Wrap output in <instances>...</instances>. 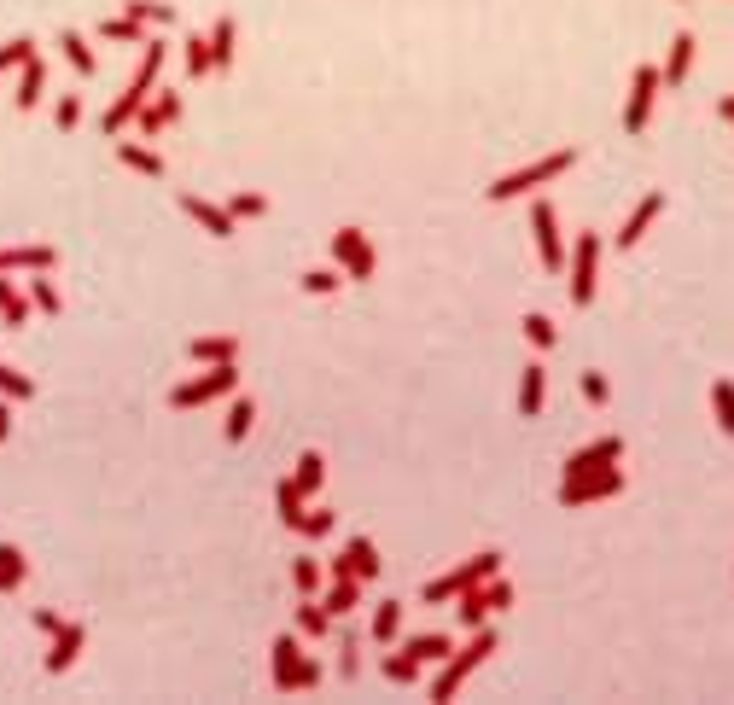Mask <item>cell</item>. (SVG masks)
<instances>
[{
  "mask_svg": "<svg viewBox=\"0 0 734 705\" xmlns=\"http://www.w3.org/2000/svg\"><path fill=\"white\" fill-rule=\"evenodd\" d=\"M292 484H298L303 496L315 502V496H321V484H327V455H321V449H303V455H298V472H292Z\"/></svg>",
  "mask_w": 734,
  "mask_h": 705,
  "instance_id": "28",
  "label": "cell"
},
{
  "mask_svg": "<svg viewBox=\"0 0 734 705\" xmlns=\"http://www.w3.org/2000/svg\"><path fill=\"white\" fill-rule=\"evenodd\" d=\"M234 47H239V24L222 12V18L210 24V65H216V70H234Z\"/></svg>",
  "mask_w": 734,
  "mask_h": 705,
  "instance_id": "25",
  "label": "cell"
},
{
  "mask_svg": "<svg viewBox=\"0 0 734 705\" xmlns=\"http://www.w3.org/2000/svg\"><path fill=\"white\" fill-rule=\"evenodd\" d=\"M298 659H303L298 636H274V647H268V671H274V694H298Z\"/></svg>",
  "mask_w": 734,
  "mask_h": 705,
  "instance_id": "15",
  "label": "cell"
},
{
  "mask_svg": "<svg viewBox=\"0 0 734 705\" xmlns=\"http://www.w3.org/2000/svg\"><path fill=\"white\" fill-rule=\"evenodd\" d=\"M624 496V467H601L583 478H560V507H589V502H612Z\"/></svg>",
  "mask_w": 734,
  "mask_h": 705,
  "instance_id": "8",
  "label": "cell"
},
{
  "mask_svg": "<svg viewBox=\"0 0 734 705\" xmlns=\"http://www.w3.org/2000/svg\"><path fill=\"white\" fill-rule=\"evenodd\" d=\"M624 461V437H595L583 449H571L560 461V478H583V472H601V467H618Z\"/></svg>",
  "mask_w": 734,
  "mask_h": 705,
  "instance_id": "10",
  "label": "cell"
},
{
  "mask_svg": "<svg viewBox=\"0 0 734 705\" xmlns=\"http://www.w3.org/2000/svg\"><path fill=\"white\" fill-rule=\"evenodd\" d=\"M169 123H181V88H158L152 100L140 105V117H134L140 135H164Z\"/></svg>",
  "mask_w": 734,
  "mask_h": 705,
  "instance_id": "14",
  "label": "cell"
},
{
  "mask_svg": "<svg viewBox=\"0 0 734 705\" xmlns=\"http://www.w3.org/2000/svg\"><path fill=\"white\" fill-rule=\"evenodd\" d=\"M717 111H723V123H734V94H723V100H717Z\"/></svg>",
  "mask_w": 734,
  "mask_h": 705,
  "instance_id": "57",
  "label": "cell"
},
{
  "mask_svg": "<svg viewBox=\"0 0 734 705\" xmlns=\"http://www.w3.org/2000/svg\"><path fill=\"white\" fill-rule=\"evenodd\" d=\"M6 437H12V403L0 397V443H6Z\"/></svg>",
  "mask_w": 734,
  "mask_h": 705,
  "instance_id": "55",
  "label": "cell"
},
{
  "mask_svg": "<svg viewBox=\"0 0 734 705\" xmlns=\"http://www.w3.org/2000/svg\"><path fill=\"white\" fill-rule=\"evenodd\" d=\"M251 426H257V403H251V397H234V403H228V426H222V437H228V443H245Z\"/></svg>",
  "mask_w": 734,
  "mask_h": 705,
  "instance_id": "34",
  "label": "cell"
},
{
  "mask_svg": "<svg viewBox=\"0 0 734 705\" xmlns=\"http://www.w3.org/2000/svg\"><path fill=\"white\" fill-rule=\"evenodd\" d=\"M711 414H717V426L734 437V379H717V385H711Z\"/></svg>",
  "mask_w": 734,
  "mask_h": 705,
  "instance_id": "45",
  "label": "cell"
},
{
  "mask_svg": "<svg viewBox=\"0 0 734 705\" xmlns=\"http://www.w3.org/2000/svg\"><path fill=\"white\" fill-rule=\"evenodd\" d=\"M356 671H362V636L344 630V636H338V676H356Z\"/></svg>",
  "mask_w": 734,
  "mask_h": 705,
  "instance_id": "48",
  "label": "cell"
},
{
  "mask_svg": "<svg viewBox=\"0 0 734 705\" xmlns=\"http://www.w3.org/2000/svg\"><path fill=\"white\" fill-rule=\"evenodd\" d=\"M333 263L344 269V280H362V286L379 274V257H373V245H367V234L356 222H344L333 234Z\"/></svg>",
  "mask_w": 734,
  "mask_h": 705,
  "instance_id": "7",
  "label": "cell"
},
{
  "mask_svg": "<svg viewBox=\"0 0 734 705\" xmlns=\"http://www.w3.org/2000/svg\"><path fill=\"white\" fill-rule=\"evenodd\" d=\"M367 641L373 647H397L402 641V601H379L367 618Z\"/></svg>",
  "mask_w": 734,
  "mask_h": 705,
  "instance_id": "20",
  "label": "cell"
},
{
  "mask_svg": "<svg viewBox=\"0 0 734 705\" xmlns=\"http://www.w3.org/2000/svg\"><path fill=\"white\" fill-rule=\"evenodd\" d=\"M496 647H501V636L490 630V624H484V630H472L467 647H455V653L443 659V671H437V682H432V700H437V705H449L455 694H461V682H467V676L478 671V665H484V659H490Z\"/></svg>",
  "mask_w": 734,
  "mask_h": 705,
  "instance_id": "3",
  "label": "cell"
},
{
  "mask_svg": "<svg viewBox=\"0 0 734 705\" xmlns=\"http://www.w3.org/2000/svg\"><path fill=\"white\" fill-rule=\"evenodd\" d=\"M59 53H65V65L76 70V76H94V47H88L82 30H59Z\"/></svg>",
  "mask_w": 734,
  "mask_h": 705,
  "instance_id": "32",
  "label": "cell"
},
{
  "mask_svg": "<svg viewBox=\"0 0 734 705\" xmlns=\"http://www.w3.org/2000/svg\"><path fill=\"white\" fill-rule=\"evenodd\" d=\"M571 164H577V146H560V152H548V158H536V164H525V169L496 175V181L484 187V199L507 204V199H525V193H542V187H548V181H560Z\"/></svg>",
  "mask_w": 734,
  "mask_h": 705,
  "instance_id": "1",
  "label": "cell"
},
{
  "mask_svg": "<svg viewBox=\"0 0 734 705\" xmlns=\"http://www.w3.org/2000/svg\"><path fill=\"white\" fill-rule=\"evenodd\" d=\"M659 216H665V193L653 187V193H641V204H635L630 216H624V228H618V239H612V245H618V251H635V245L647 239V228H653Z\"/></svg>",
  "mask_w": 734,
  "mask_h": 705,
  "instance_id": "12",
  "label": "cell"
},
{
  "mask_svg": "<svg viewBox=\"0 0 734 705\" xmlns=\"http://www.w3.org/2000/svg\"><path fill=\"white\" fill-rule=\"evenodd\" d=\"M321 659H298V688H321Z\"/></svg>",
  "mask_w": 734,
  "mask_h": 705,
  "instance_id": "54",
  "label": "cell"
},
{
  "mask_svg": "<svg viewBox=\"0 0 734 705\" xmlns=\"http://www.w3.org/2000/svg\"><path fill=\"white\" fill-rule=\"evenodd\" d=\"M181 59H187V76H210V35H187L181 41Z\"/></svg>",
  "mask_w": 734,
  "mask_h": 705,
  "instance_id": "42",
  "label": "cell"
},
{
  "mask_svg": "<svg viewBox=\"0 0 734 705\" xmlns=\"http://www.w3.org/2000/svg\"><path fill=\"white\" fill-rule=\"evenodd\" d=\"M117 164L134 169V175H146V181H158V175H164V158H158L152 146H140V140H117Z\"/></svg>",
  "mask_w": 734,
  "mask_h": 705,
  "instance_id": "26",
  "label": "cell"
},
{
  "mask_svg": "<svg viewBox=\"0 0 734 705\" xmlns=\"http://www.w3.org/2000/svg\"><path fill=\"white\" fill-rule=\"evenodd\" d=\"M30 303L41 309V315H65V298H59V286H53L47 274H35L30 280Z\"/></svg>",
  "mask_w": 734,
  "mask_h": 705,
  "instance_id": "46",
  "label": "cell"
},
{
  "mask_svg": "<svg viewBox=\"0 0 734 705\" xmlns=\"http://www.w3.org/2000/svg\"><path fill=\"white\" fill-rule=\"evenodd\" d=\"M659 88H665L659 65H635V70H630V105H624V135H647V117H653V105H659Z\"/></svg>",
  "mask_w": 734,
  "mask_h": 705,
  "instance_id": "9",
  "label": "cell"
},
{
  "mask_svg": "<svg viewBox=\"0 0 734 705\" xmlns=\"http://www.w3.org/2000/svg\"><path fill=\"white\" fill-rule=\"evenodd\" d=\"M18 298V286H12V280H6V274H0V309H6V303Z\"/></svg>",
  "mask_w": 734,
  "mask_h": 705,
  "instance_id": "56",
  "label": "cell"
},
{
  "mask_svg": "<svg viewBox=\"0 0 734 705\" xmlns=\"http://www.w3.org/2000/svg\"><path fill=\"white\" fill-rule=\"evenodd\" d=\"M30 624H35V630H41V636H47V641H53V636H59V630H65V618H59L53 606H35V612H30Z\"/></svg>",
  "mask_w": 734,
  "mask_h": 705,
  "instance_id": "52",
  "label": "cell"
},
{
  "mask_svg": "<svg viewBox=\"0 0 734 705\" xmlns=\"http://www.w3.org/2000/svg\"><path fill=\"white\" fill-rule=\"evenodd\" d=\"M158 76H164V41L152 35V41L140 47V70H134L129 94H134V100H140V105H146V100H152V94H158Z\"/></svg>",
  "mask_w": 734,
  "mask_h": 705,
  "instance_id": "18",
  "label": "cell"
},
{
  "mask_svg": "<svg viewBox=\"0 0 734 705\" xmlns=\"http://www.w3.org/2000/svg\"><path fill=\"white\" fill-rule=\"evenodd\" d=\"M100 41H129V47H146L152 35H146V24H140V18H129V12H123V18H105V24H100Z\"/></svg>",
  "mask_w": 734,
  "mask_h": 705,
  "instance_id": "35",
  "label": "cell"
},
{
  "mask_svg": "<svg viewBox=\"0 0 734 705\" xmlns=\"http://www.w3.org/2000/svg\"><path fill=\"white\" fill-rule=\"evenodd\" d=\"M274 507H280V525H286V531H298V525H303V507H309V496H303L292 478H280V484H274Z\"/></svg>",
  "mask_w": 734,
  "mask_h": 705,
  "instance_id": "31",
  "label": "cell"
},
{
  "mask_svg": "<svg viewBox=\"0 0 734 705\" xmlns=\"http://www.w3.org/2000/svg\"><path fill=\"white\" fill-rule=\"evenodd\" d=\"M694 53H700V41H694V30H682L676 41H670V59H665V88H682L688 82V70H694Z\"/></svg>",
  "mask_w": 734,
  "mask_h": 705,
  "instance_id": "22",
  "label": "cell"
},
{
  "mask_svg": "<svg viewBox=\"0 0 734 705\" xmlns=\"http://www.w3.org/2000/svg\"><path fill=\"white\" fill-rule=\"evenodd\" d=\"M478 589H484V601H490V612H513V601H519V595H513V583H507V577H484V583H478Z\"/></svg>",
  "mask_w": 734,
  "mask_h": 705,
  "instance_id": "47",
  "label": "cell"
},
{
  "mask_svg": "<svg viewBox=\"0 0 734 705\" xmlns=\"http://www.w3.org/2000/svg\"><path fill=\"white\" fill-rule=\"evenodd\" d=\"M402 653H414L420 665H443V659L455 653V636H443V630H420V636L402 641Z\"/></svg>",
  "mask_w": 734,
  "mask_h": 705,
  "instance_id": "24",
  "label": "cell"
},
{
  "mask_svg": "<svg viewBox=\"0 0 734 705\" xmlns=\"http://www.w3.org/2000/svg\"><path fill=\"white\" fill-rule=\"evenodd\" d=\"M542 403H548V368H542V362H525V373H519V414L536 420Z\"/></svg>",
  "mask_w": 734,
  "mask_h": 705,
  "instance_id": "21",
  "label": "cell"
},
{
  "mask_svg": "<svg viewBox=\"0 0 734 705\" xmlns=\"http://www.w3.org/2000/svg\"><path fill=\"white\" fill-rule=\"evenodd\" d=\"M531 234H536V257L548 274H566L571 251H566V234H560V210L554 199H531Z\"/></svg>",
  "mask_w": 734,
  "mask_h": 705,
  "instance_id": "4",
  "label": "cell"
},
{
  "mask_svg": "<svg viewBox=\"0 0 734 705\" xmlns=\"http://www.w3.org/2000/svg\"><path fill=\"white\" fill-rule=\"evenodd\" d=\"M0 397H6V403H30L35 379H30V373H18L12 362H0Z\"/></svg>",
  "mask_w": 734,
  "mask_h": 705,
  "instance_id": "37",
  "label": "cell"
},
{
  "mask_svg": "<svg viewBox=\"0 0 734 705\" xmlns=\"http://www.w3.org/2000/svg\"><path fill=\"white\" fill-rule=\"evenodd\" d=\"M566 269H571V303L589 309V303H595V286H601V234H577Z\"/></svg>",
  "mask_w": 734,
  "mask_h": 705,
  "instance_id": "6",
  "label": "cell"
},
{
  "mask_svg": "<svg viewBox=\"0 0 734 705\" xmlns=\"http://www.w3.org/2000/svg\"><path fill=\"white\" fill-rule=\"evenodd\" d=\"M35 59V35H12V41H0V76L6 70H24Z\"/></svg>",
  "mask_w": 734,
  "mask_h": 705,
  "instance_id": "41",
  "label": "cell"
},
{
  "mask_svg": "<svg viewBox=\"0 0 734 705\" xmlns=\"http://www.w3.org/2000/svg\"><path fill=\"white\" fill-rule=\"evenodd\" d=\"M496 571H507V554H501V548H478V554L461 560L455 571L432 577V583L420 589V601H426V606H449L461 589H478V583H484V577H496Z\"/></svg>",
  "mask_w": 734,
  "mask_h": 705,
  "instance_id": "2",
  "label": "cell"
},
{
  "mask_svg": "<svg viewBox=\"0 0 734 705\" xmlns=\"http://www.w3.org/2000/svg\"><path fill=\"white\" fill-rule=\"evenodd\" d=\"M53 263H59V251H53V245H0V274H18V269L47 274Z\"/></svg>",
  "mask_w": 734,
  "mask_h": 705,
  "instance_id": "17",
  "label": "cell"
},
{
  "mask_svg": "<svg viewBox=\"0 0 734 705\" xmlns=\"http://www.w3.org/2000/svg\"><path fill=\"white\" fill-rule=\"evenodd\" d=\"M333 525H338V513H333V507H303V525H298V537L321 542V537H333Z\"/></svg>",
  "mask_w": 734,
  "mask_h": 705,
  "instance_id": "44",
  "label": "cell"
},
{
  "mask_svg": "<svg viewBox=\"0 0 734 705\" xmlns=\"http://www.w3.org/2000/svg\"><path fill=\"white\" fill-rule=\"evenodd\" d=\"M455 618H461V630H484V624H490V601H484V589H461V595H455Z\"/></svg>",
  "mask_w": 734,
  "mask_h": 705,
  "instance_id": "30",
  "label": "cell"
},
{
  "mask_svg": "<svg viewBox=\"0 0 734 705\" xmlns=\"http://www.w3.org/2000/svg\"><path fill=\"white\" fill-rule=\"evenodd\" d=\"M82 647H88V624H65L53 647H47V676H65L76 659H82Z\"/></svg>",
  "mask_w": 734,
  "mask_h": 705,
  "instance_id": "16",
  "label": "cell"
},
{
  "mask_svg": "<svg viewBox=\"0 0 734 705\" xmlns=\"http://www.w3.org/2000/svg\"><path fill=\"white\" fill-rule=\"evenodd\" d=\"M228 216H234V222H257V216H268V199L263 193H234V199H228Z\"/></svg>",
  "mask_w": 734,
  "mask_h": 705,
  "instance_id": "49",
  "label": "cell"
},
{
  "mask_svg": "<svg viewBox=\"0 0 734 705\" xmlns=\"http://www.w3.org/2000/svg\"><path fill=\"white\" fill-rule=\"evenodd\" d=\"M298 636H309V641L333 636V612L321 606V595H303V601H298Z\"/></svg>",
  "mask_w": 734,
  "mask_h": 705,
  "instance_id": "27",
  "label": "cell"
},
{
  "mask_svg": "<svg viewBox=\"0 0 734 705\" xmlns=\"http://www.w3.org/2000/svg\"><path fill=\"white\" fill-rule=\"evenodd\" d=\"M234 391H239V368L234 362H216V368H204L199 379L175 385V391H169V408H204V403H216V397H234Z\"/></svg>",
  "mask_w": 734,
  "mask_h": 705,
  "instance_id": "5",
  "label": "cell"
},
{
  "mask_svg": "<svg viewBox=\"0 0 734 705\" xmlns=\"http://www.w3.org/2000/svg\"><path fill=\"white\" fill-rule=\"evenodd\" d=\"M53 123L70 135V129L82 123V94H59V105H53Z\"/></svg>",
  "mask_w": 734,
  "mask_h": 705,
  "instance_id": "50",
  "label": "cell"
},
{
  "mask_svg": "<svg viewBox=\"0 0 734 705\" xmlns=\"http://www.w3.org/2000/svg\"><path fill=\"white\" fill-rule=\"evenodd\" d=\"M379 671H385V682H397V688H408V682H420V671H426V665H420V659H414V653H391V659H385V665H379Z\"/></svg>",
  "mask_w": 734,
  "mask_h": 705,
  "instance_id": "39",
  "label": "cell"
},
{
  "mask_svg": "<svg viewBox=\"0 0 734 705\" xmlns=\"http://www.w3.org/2000/svg\"><path fill=\"white\" fill-rule=\"evenodd\" d=\"M24 577H30L24 548H18V542H0V595H18V589H24Z\"/></svg>",
  "mask_w": 734,
  "mask_h": 705,
  "instance_id": "29",
  "label": "cell"
},
{
  "mask_svg": "<svg viewBox=\"0 0 734 705\" xmlns=\"http://www.w3.org/2000/svg\"><path fill=\"white\" fill-rule=\"evenodd\" d=\"M583 397H589L595 408H606V403H612V385H606V373H601V368H589V373H583Z\"/></svg>",
  "mask_w": 734,
  "mask_h": 705,
  "instance_id": "51",
  "label": "cell"
},
{
  "mask_svg": "<svg viewBox=\"0 0 734 705\" xmlns=\"http://www.w3.org/2000/svg\"><path fill=\"white\" fill-rule=\"evenodd\" d=\"M181 216H193L210 239H234L239 234V222L228 216V204H210V199H199V193H181Z\"/></svg>",
  "mask_w": 734,
  "mask_h": 705,
  "instance_id": "13",
  "label": "cell"
},
{
  "mask_svg": "<svg viewBox=\"0 0 734 705\" xmlns=\"http://www.w3.org/2000/svg\"><path fill=\"white\" fill-rule=\"evenodd\" d=\"M362 601H367V583H362V577H333V583L321 589V606H327L333 618H350V612H362Z\"/></svg>",
  "mask_w": 734,
  "mask_h": 705,
  "instance_id": "19",
  "label": "cell"
},
{
  "mask_svg": "<svg viewBox=\"0 0 734 705\" xmlns=\"http://www.w3.org/2000/svg\"><path fill=\"white\" fill-rule=\"evenodd\" d=\"M30 309H35L30 292H24V298H12L6 309H0V327H24V321H30Z\"/></svg>",
  "mask_w": 734,
  "mask_h": 705,
  "instance_id": "53",
  "label": "cell"
},
{
  "mask_svg": "<svg viewBox=\"0 0 734 705\" xmlns=\"http://www.w3.org/2000/svg\"><path fill=\"white\" fill-rule=\"evenodd\" d=\"M41 88H47V65H41V53H35L30 65L18 70V111H35V105H41Z\"/></svg>",
  "mask_w": 734,
  "mask_h": 705,
  "instance_id": "33",
  "label": "cell"
},
{
  "mask_svg": "<svg viewBox=\"0 0 734 705\" xmlns=\"http://www.w3.org/2000/svg\"><path fill=\"white\" fill-rule=\"evenodd\" d=\"M379 571H385V566H379V548H373V537H350V542H344V554L327 566V577H362V583H373Z\"/></svg>",
  "mask_w": 734,
  "mask_h": 705,
  "instance_id": "11",
  "label": "cell"
},
{
  "mask_svg": "<svg viewBox=\"0 0 734 705\" xmlns=\"http://www.w3.org/2000/svg\"><path fill=\"white\" fill-rule=\"evenodd\" d=\"M525 338H531V350H542V356H548V350L560 344V327H554L542 309H531V315H525Z\"/></svg>",
  "mask_w": 734,
  "mask_h": 705,
  "instance_id": "38",
  "label": "cell"
},
{
  "mask_svg": "<svg viewBox=\"0 0 734 705\" xmlns=\"http://www.w3.org/2000/svg\"><path fill=\"white\" fill-rule=\"evenodd\" d=\"M187 356H193V362H204V368H216V362H239V338L234 333L193 338V344H187Z\"/></svg>",
  "mask_w": 734,
  "mask_h": 705,
  "instance_id": "23",
  "label": "cell"
},
{
  "mask_svg": "<svg viewBox=\"0 0 734 705\" xmlns=\"http://www.w3.org/2000/svg\"><path fill=\"white\" fill-rule=\"evenodd\" d=\"M298 286L309 292V298H327V292H338V286H344V269H338V263H333V269H303Z\"/></svg>",
  "mask_w": 734,
  "mask_h": 705,
  "instance_id": "40",
  "label": "cell"
},
{
  "mask_svg": "<svg viewBox=\"0 0 734 705\" xmlns=\"http://www.w3.org/2000/svg\"><path fill=\"white\" fill-rule=\"evenodd\" d=\"M123 12H129V18H140L146 30H152V24H158V30H164V24H175V6H169V0H123Z\"/></svg>",
  "mask_w": 734,
  "mask_h": 705,
  "instance_id": "36",
  "label": "cell"
},
{
  "mask_svg": "<svg viewBox=\"0 0 734 705\" xmlns=\"http://www.w3.org/2000/svg\"><path fill=\"white\" fill-rule=\"evenodd\" d=\"M292 583H298V595H321L327 583H321V560L315 554H298L292 560Z\"/></svg>",
  "mask_w": 734,
  "mask_h": 705,
  "instance_id": "43",
  "label": "cell"
}]
</instances>
